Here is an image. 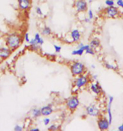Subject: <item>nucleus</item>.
I'll list each match as a JSON object with an SVG mask.
<instances>
[{
    "instance_id": "obj_1",
    "label": "nucleus",
    "mask_w": 123,
    "mask_h": 131,
    "mask_svg": "<svg viewBox=\"0 0 123 131\" xmlns=\"http://www.w3.org/2000/svg\"><path fill=\"white\" fill-rule=\"evenodd\" d=\"M18 5L20 10L27 11L31 6V0H18Z\"/></svg>"
},
{
    "instance_id": "obj_2",
    "label": "nucleus",
    "mask_w": 123,
    "mask_h": 131,
    "mask_svg": "<svg viewBox=\"0 0 123 131\" xmlns=\"http://www.w3.org/2000/svg\"><path fill=\"white\" fill-rule=\"evenodd\" d=\"M8 42L11 47H16L20 43L19 38L16 35H12L8 38Z\"/></svg>"
},
{
    "instance_id": "obj_3",
    "label": "nucleus",
    "mask_w": 123,
    "mask_h": 131,
    "mask_svg": "<svg viewBox=\"0 0 123 131\" xmlns=\"http://www.w3.org/2000/svg\"><path fill=\"white\" fill-rule=\"evenodd\" d=\"M75 6L77 11L82 12L86 10L87 4L84 0H77L75 3Z\"/></svg>"
},
{
    "instance_id": "obj_4",
    "label": "nucleus",
    "mask_w": 123,
    "mask_h": 131,
    "mask_svg": "<svg viewBox=\"0 0 123 131\" xmlns=\"http://www.w3.org/2000/svg\"><path fill=\"white\" fill-rule=\"evenodd\" d=\"M83 65L82 64L77 63H76L72 67V72L75 74H78L81 73L83 70Z\"/></svg>"
},
{
    "instance_id": "obj_5",
    "label": "nucleus",
    "mask_w": 123,
    "mask_h": 131,
    "mask_svg": "<svg viewBox=\"0 0 123 131\" xmlns=\"http://www.w3.org/2000/svg\"><path fill=\"white\" fill-rule=\"evenodd\" d=\"M88 113L90 116H97L99 113V110L94 105H90L87 108Z\"/></svg>"
},
{
    "instance_id": "obj_6",
    "label": "nucleus",
    "mask_w": 123,
    "mask_h": 131,
    "mask_svg": "<svg viewBox=\"0 0 123 131\" xmlns=\"http://www.w3.org/2000/svg\"><path fill=\"white\" fill-rule=\"evenodd\" d=\"M109 121L106 120H101L99 121L98 125L100 129L103 130L108 128L109 125Z\"/></svg>"
},
{
    "instance_id": "obj_7",
    "label": "nucleus",
    "mask_w": 123,
    "mask_h": 131,
    "mask_svg": "<svg viewBox=\"0 0 123 131\" xmlns=\"http://www.w3.org/2000/svg\"><path fill=\"white\" fill-rule=\"evenodd\" d=\"M79 102L77 98L74 97L70 99L68 102V105L70 108H75L78 105Z\"/></svg>"
},
{
    "instance_id": "obj_8",
    "label": "nucleus",
    "mask_w": 123,
    "mask_h": 131,
    "mask_svg": "<svg viewBox=\"0 0 123 131\" xmlns=\"http://www.w3.org/2000/svg\"><path fill=\"white\" fill-rule=\"evenodd\" d=\"M113 101V97H110L109 98V102L108 105V113L109 115V121L110 124L111 123L112 120V114L111 111V106Z\"/></svg>"
},
{
    "instance_id": "obj_9",
    "label": "nucleus",
    "mask_w": 123,
    "mask_h": 131,
    "mask_svg": "<svg viewBox=\"0 0 123 131\" xmlns=\"http://www.w3.org/2000/svg\"><path fill=\"white\" fill-rule=\"evenodd\" d=\"M107 13L109 16L111 17H113L117 15V14L118 13V11L116 8L112 6H110L107 9Z\"/></svg>"
},
{
    "instance_id": "obj_10",
    "label": "nucleus",
    "mask_w": 123,
    "mask_h": 131,
    "mask_svg": "<svg viewBox=\"0 0 123 131\" xmlns=\"http://www.w3.org/2000/svg\"><path fill=\"white\" fill-rule=\"evenodd\" d=\"M87 81V80L86 77L83 76L81 77L77 80L76 82V85L77 87H80L83 86L84 85H85L86 84Z\"/></svg>"
},
{
    "instance_id": "obj_11",
    "label": "nucleus",
    "mask_w": 123,
    "mask_h": 131,
    "mask_svg": "<svg viewBox=\"0 0 123 131\" xmlns=\"http://www.w3.org/2000/svg\"><path fill=\"white\" fill-rule=\"evenodd\" d=\"M71 36H72L73 40L74 41H77L78 40H79L80 35V33H79V31L76 29H75L72 31Z\"/></svg>"
},
{
    "instance_id": "obj_12",
    "label": "nucleus",
    "mask_w": 123,
    "mask_h": 131,
    "mask_svg": "<svg viewBox=\"0 0 123 131\" xmlns=\"http://www.w3.org/2000/svg\"><path fill=\"white\" fill-rule=\"evenodd\" d=\"M52 112V109L49 107H44L41 109V113L44 115H48L50 114Z\"/></svg>"
},
{
    "instance_id": "obj_13",
    "label": "nucleus",
    "mask_w": 123,
    "mask_h": 131,
    "mask_svg": "<svg viewBox=\"0 0 123 131\" xmlns=\"http://www.w3.org/2000/svg\"><path fill=\"white\" fill-rule=\"evenodd\" d=\"M91 90L95 93L98 94L100 92V86L96 84H92L91 86Z\"/></svg>"
},
{
    "instance_id": "obj_14",
    "label": "nucleus",
    "mask_w": 123,
    "mask_h": 131,
    "mask_svg": "<svg viewBox=\"0 0 123 131\" xmlns=\"http://www.w3.org/2000/svg\"><path fill=\"white\" fill-rule=\"evenodd\" d=\"M9 54V51L6 49H3L0 51V56L2 57H6Z\"/></svg>"
},
{
    "instance_id": "obj_15",
    "label": "nucleus",
    "mask_w": 123,
    "mask_h": 131,
    "mask_svg": "<svg viewBox=\"0 0 123 131\" xmlns=\"http://www.w3.org/2000/svg\"><path fill=\"white\" fill-rule=\"evenodd\" d=\"M100 44V42L97 40H93L90 43V46L92 48H95L98 46Z\"/></svg>"
},
{
    "instance_id": "obj_16",
    "label": "nucleus",
    "mask_w": 123,
    "mask_h": 131,
    "mask_svg": "<svg viewBox=\"0 0 123 131\" xmlns=\"http://www.w3.org/2000/svg\"><path fill=\"white\" fill-rule=\"evenodd\" d=\"M84 50L83 49H82L81 48H79V50H76V51H74L73 52V54L74 55H81L82 54V53L84 52Z\"/></svg>"
},
{
    "instance_id": "obj_17",
    "label": "nucleus",
    "mask_w": 123,
    "mask_h": 131,
    "mask_svg": "<svg viewBox=\"0 0 123 131\" xmlns=\"http://www.w3.org/2000/svg\"><path fill=\"white\" fill-rule=\"evenodd\" d=\"M35 40H37L38 43H43V41L42 39L40 37V35L39 34H36L35 35Z\"/></svg>"
},
{
    "instance_id": "obj_18",
    "label": "nucleus",
    "mask_w": 123,
    "mask_h": 131,
    "mask_svg": "<svg viewBox=\"0 0 123 131\" xmlns=\"http://www.w3.org/2000/svg\"><path fill=\"white\" fill-rule=\"evenodd\" d=\"M36 14L39 15V16H42L43 15V12L41 9V7H37L36 8Z\"/></svg>"
},
{
    "instance_id": "obj_19",
    "label": "nucleus",
    "mask_w": 123,
    "mask_h": 131,
    "mask_svg": "<svg viewBox=\"0 0 123 131\" xmlns=\"http://www.w3.org/2000/svg\"><path fill=\"white\" fill-rule=\"evenodd\" d=\"M51 32V29L49 27H45L43 30V33L45 35H49Z\"/></svg>"
},
{
    "instance_id": "obj_20",
    "label": "nucleus",
    "mask_w": 123,
    "mask_h": 131,
    "mask_svg": "<svg viewBox=\"0 0 123 131\" xmlns=\"http://www.w3.org/2000/svg\"><path fill=\"white\" fill-rule=\"evenodd\" d=\"M106 4L110 6H112L114 5V2L112 0H107L106 1Z\"/></svg>"
},
{
    "instance_id": "obj_21",
    "label": "nucleus",
    "mask_w": 123,
    "mask_h": 131,
    "mask_svg": "<svg viewBox=\"0 0 123 131\" xmlns=\"http://www.w3.org/2000/svg\"><path fill=\"white\" fill-rule=\"evenodd\" d=\"M86 51L87 53H89V54H94V52L92 50V49L90 48V47L89 48H88L87 50H86Z\"/></svg>"
},
{
    "instance_id": "obj_22",
    "label": "nucleus",
    "mask_w": 123,
    "mask_h": 131,
    "mask_svg": "<svg viewBox=\"0 0 123 131\" xmlns=\"http://www.w3.org/2000/svg\"><path fill=\"white\" fill-rule=\"evenodd\" d=\"M117 4L119 6L123 8V1H122V0H118Z\"/></svg>"
},
{
    "instance_id": "obj_23",
    "label": "nucleus",
    "mask_w": 123,
    "mask_h": 131,
    "mask_svg": "<svg viewBox=\"0 0 123 131\" xmlns=\"http://www.w3.org/2000/svg\"><path fill=\"white\" fill-rule=\"evenodd\" d=\"M88 16H89V19H92L93 18V13H92V11L91 10H89L88 11Z\"/></svg>"
},
{
    "instance_id": "obj_24",
    "label": "nucleus",
    "mask_w": 123,
    "mask_h": 131,
    "mask_svg": "<svg viewBox=\"0 0 123 131\" xmlns=\"http://www.w3.org/2000/svg\"><path fill=\"white\" fill-rule=\"evenodd\" d=\"M54 48L55 49V50L57 52H59L60 51V50H61V47H59V46H54Z\"/></svg>"
},
{
    "instance_id": "obj_25",
    "label": "nucleus",
    "mask_w": 123,
    "mask_h": 131,
    "mask_svg": "<svg viewBox=\"0 0 123 131\" xmlns=\"http://www.w3.org/2000/svg\"><path fill=\"white\" fill-rule=\"evenodd\" d=\"M30 43L31 44H33L38 43V42H37V40H35V39H33V40H32L30 41Z\"/></svg>"
},
{
    "instance_id": "obj_26",
    "label": "nucleus",
    "mask_w": 123,
    "mask_h": 131,
    "mask_svg": "<svg viewBox=\"0 0 123 131\" xmlns=\"http://www.w3.org/2000/svg\"><path fill=\"white\" fill-rule=\"evenodd\" d=\"M15 130L16 131H21L22 130V128L21 127H20V126H17L15 128Z\"/></svg>"
},
{
    "instance_id": "obj_27",
    "label": "nucleus",
    "mask_w": 123,
    "mask_h": 131,
    "mask_svg": "<svg viewBox=\"0 0 123 131\" xmlns=\"http://www.w3.org/2000/svg\"><path fill=\"white\" fill-rule=\"evenodd\" d=\"M25 39L27 41H29V34L27 33L25 35Z\"/></svg>"
},
{
    "instance_id": "obj_28",
    "label": "nucleus",
    "mask_w": 123,
    "mask_h": 131,
    "mask_svg": "<svg viewBox=\"0 0 123 131\" xmlns=\"http://www.w3.org/2000/svg\"><path fill=\"white\" fill-rule=\"evenodd\" d=\"M44 123L45 124H48L50 121V120L49 119H45L44 120Z\"/></svg>"
},
{
    "instance_id": "obj_29",
    "label": "nucleus",
    "mask_w": 123,
    "mask_h": 131,
    "mask_svg": "<svg viewBox=\"0 0 123 131\" xmlns=\"http://www.w3.org/2000/svg\"><path fill=\"white\" fill-rule=\"evenodd\" d=\"M34 114L36 116H38L39 114H40V112L39 111L37 110H36L35 111H34Z\"/></svg>"
},
{
    "instance_id": "obj_30",
    "label": "nucleus",
    "mask_w": 123,
    "mask_h": 131,
    "mask_svg": "<svg viewBox=\"0 0 123 131\" xmlns=\"http://www.w3.org/2000/svg\"><path fill=\"white\" fill-rule=\"evenodd\" d=\"M118 129H119V131H123V124L122 125H121L120 126H119V127Z\"/></svg>"
},
{
    "instance_id": "obj_31",
    "label": "nucleus",
    "mask_w": 123,
    "mask_h": 131,
    "mask_svg": "<svg viewBox=\"0 0 123 131\" xmlns=\"http://www.w3.org/2000/svg\"><path fill=\"white\" fill-rule=\"evenodd\" d=\"M107 67L108 68H110V69H113L114 68V67L111 65H109V64H107Z\"/></svg>"
}]
</instances>
